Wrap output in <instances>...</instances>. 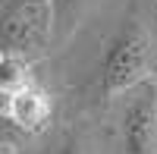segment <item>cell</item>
<instances>
[{"label":"cell","instance_id":"cell-1","mask_svg":"<svg viewBox=\"0 0 157 154\" xmlns=\"http://www.w3.org/2000/svg\"><path fill=\"white\" fill-rule=\"evenodd\" d=\"M98 85L104 98L132 94L135 88L151 82L154 72V38L141 19H126L107 41L101 57Z\"/></svg>","mask_w":157,"mask_h":154},{"label":"cell","instance_id":"cell-2","mask_svg":"<svg viewBox=\"0 0 157 154\" xmlns=\"http://www.w3.org/2000/svg\"><path fill=\"white\" fill-rule=\"evenodd\" d=\"M54 44V10L50 0H3L0 50L22 60H38Z\"/></svg>","mask_w":157,"mask_h":154},{"label":"cell","instance_id":"cell-3","mask_svg":"<svg viewBox=\"0 0 157 154\" xmlns=\"http://www.w3.org/2000/svg\"><path fill=\"white\" fill-rule=\"evenodd\" d=\"M123 154H157V85L135 88L120 123Z\"/></svg>","mask_w":157,"mask_h":154},{"label":"cell","instance_id":"cell-4","mask_svg":"<svg viewBox=\"0 0 157 154\" xmlns=\"http://www.w3.org/2000/svg\"><path fill=\"white\" fill-rule=\"evenodd\" d=\"M3 117L25 135L44 132L50 117H54V98L47 94L44 85H38L32 79L22 88H16L13 94H3Z\"/></svg>","mask_w":157,"mask_h":154},{"label":"cell","instance_id":"cell-5","mask_svg":"<svg viewBox=\"0 0 157 154\" xmlns=\"http://www.w3.org/2000/svg\"><path fill=\"white\" fill-rule=\"evenodd\" d=\"M50 10H54V44H63L82 19L85 0H50Z\"/></svg>","mask_w":157,"mask_h":154},{"label":"cell","instance_id":"cell-6","mask_svg":"<svg viewBox=\"0 0 157 154\" xmlns=\"http://www.w3.org/2000/svg\"><path fill=\"white\" fill-rule=\"evenodd\" d=\"M25 82H32V63L0 50V94H13Z\"/></svg>","mask_w":157,"mask_h":154},{"label":"cell","instance_id":"cell-7","mask_svg":"<svg viewBox=\"0 0 157 154\" xmlns=\"http://www.w3.org/2000/svg\"><path fill=\"white\" fill-rule=\"evenodd\" d=\"M69 154H75V151H69Z\"/></svg>","mask_w":157,"mask_h":154}]
</instances>
